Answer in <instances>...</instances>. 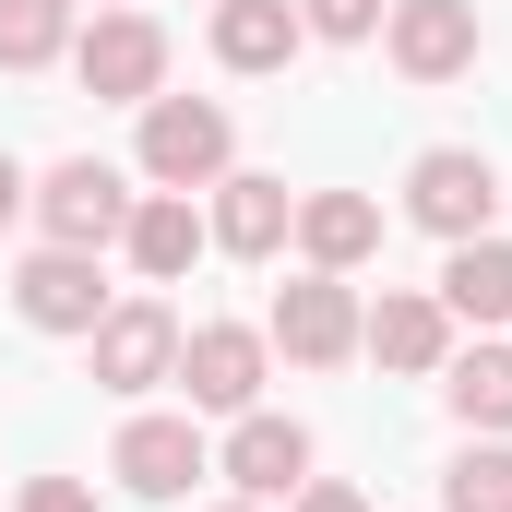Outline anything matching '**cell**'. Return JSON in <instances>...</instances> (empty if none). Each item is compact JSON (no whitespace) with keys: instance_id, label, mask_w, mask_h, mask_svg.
<instances>
[{"instance_id":"13","label":"cell","mask_w":512,"mask_h":512,"mask_svg":"<svg viewBox=\"0 0 512 512\" xmlns=\"http://www.w3.org/2000/svg\"><path fill=\"white\" fill-rule=\"evenodd\" d=\"M215 465H227V489H239V501H286V489L310 477V429H298V417H274V405H251V417L227 429V453H215Z\"/></svg>"},{"instance_id":"12","label":"cell","mask_w":512,"mask_h":512,"mask_svg":"<svg viewBox=\"0 0 512 512\" xmlns=\"http://www.w3.org/2000/svg\"><path fill=\"white\" fill-rule=\"evenodd\" d=\"M286 227H298V191H286V179H262V167H227V179H215L203 239H215L227 262H274V251H286Z\"/></svg>"},{"instance_id":"8","label":"cell","mask_w":512,"mask_h":512,"mask_svg":"<svg viewBox=\"0 0 512 512\" xmlns=\"http://www.w3.org/2000/svg\"><path fill=\"white\" fill-rule=\"evenodd\" d=\"M298 370H346L358 358V286L346 274H286V298H274V322H262Z\"/></svg>"},{"instance_id":"18","label":"cell","mask_w":512,"mask_h":512,"mask_svg":"<svg viewBox=\"0 0 512 512\" xmlns=\"http://www.w3.org/2000/svg\"><path fill=\"white\" fill-rule=\"evenodd\" d=\"M441 405H453L465 429L512 441V346H489V334H477V346H453V358H441Z\"/></svg>"},{"instance_id":"17","label":"cell","mask_w":512,"mask_h":512,"mask_svg":"<svg viewBox=\"0 0 512 512\" xmlns=\"http://www.w3.org/2000/svg\"><path fill=\"white\" fill-rule=\"evenodd\" d=\"M298 0H215V60L227 72H286L298 60Z\"/></svg>"},{"instance_id":"15","label":"cell","mask_w":512,"mask_h":512,"mask_svg":"<svg viewBox=\"0 0 512 512\" xmlns=\"http://www.w3.org/2000/svg\"><path fill=\"white\" fill-rule=\"evenodd\" d=\"M120 251H131V274H143V286H179L215 239H203L191 191H143V203H131V227H120Z\"/></svg>"},{"instance_id":"1","label":"cell","mask_w":512,"mask_h":512,"mask_svg":"<svg viewBox=\"0 0 512 512\" xmlns=\"http://www.w3.org/2000/svg\"><path fill=\"white\" fill-rule=\"evenodd\" d=\"M72 84L96 96V108H155L167 96V24L155 12H96V24H72Z\"/></svg>"},{"instance_id":"9","label":"cell","mask_w":512,"mask_h":512,"mask_svg":"<svg viewBox=\"0 0 512 512\" xmlns=\"http://www.w3.org/2000/svg\"><path fill=\"white\" fill-rule=\"evenodd\" d=\"M12 310L36 322V334H96L120 298H108V274H96V251H24V274H12Z\"/></svg>"},{"instance_id":"5","label":"cell","mask_w":512,"mask_h":512,"mask_svg":"<svg viewBox=\"0 0 512 512\" xmlns=\"http://www.w3.org/2000/svg\"><path fill=\"white\" fill-rule=\"evenodd\" d=\"M405 215H417L429 239H489V215H501V167H489L477 143H429V155L405 167Z\"/></svg>"},{"instance_id":"3","label":"cell","mask_w":512,"mask_h":512,"mask_svg":"<svg viewBox=\"0 0 512 512\" xmlns=\"http://www.w3.org/2000/svg\"><path fill=\"white\" fill-rule=\"evenodd\" d=\"M262 370H274V334H262V322H191V334H179V393H191V417H251Z\"/></svg>"},{"instance_id":"27","label":"cell","mask_w":512,"mask_h":512,"mask_svg":"<svg viewBox=\"0 0 512 512\" xmlns=\"http://www.w3.org/2000/svg\"><path fill=\"white\" fill-rule=\"evenodd\" d=\"M203 12H215V0H203Z\"/></svg>"},{"instance_id":"26","label":"cell","mask_w":512,"mask_h":512,"mask_svg":"<svg viewBox=\"0 0 512 512\" xmlns=\"http://www.w3.org/2000/svg\"><path fill=\"white\" fill-rule=\"evenodd\" d=\"M96 12H120V0H96Z\"/></svg>"},{"instance_id":"20","label":"cell","mask_w":512,"mask_h":512,"mask_svg":"<svg viewBox=\"0 0 512 512\" xmlns=\"http://www.w3.org/2000/svg\"><path fill=\"white\" fill-rule=\"evenodd\" d=\"M441 512H512V441H465L441 477Z\"/></svg>"},{"instance_id":"25","label":"cell","mask_w":512,"mask_h":512,"mask_svg":"<svg viewBox=\"0 0 512 512\" xmlns=\"http://www.w3.org/2000/svg\"><path fill=\"white\" fill-rule=\"evenodd\" d=\"M215 512H262V501H215Z\"/></svg>"},{"instance_id":"10","label":"cell","mask_w":512,"mask_h":512,"mask_svg":"<svg viewBox=\"0 0 512 512\" xmlns=\"http://www.w3.org/2000/svg\"><path fill=\"white\" fill-rule=\"evenodd\" d=\"M382 48L405 84H453L477 72V0H393L382 12Z\"/></svg>"},{"instance_id":"14","label":"cell","mask_w":512,"mask_h":512,"mask_svg":"<svg viewBox=\"0 0 512 512\" xmlns=\"http://www.w3.org/2000/svg\"><path fill=\"white\" fill-rule=\"evenodd\" d=\"M286 239L310 251V274H358V262L382 251V203L370 191H298V227Z\"/></svg>"},{"instance_id":"6","label":"cell","mask_w":512,"mask_h":512,"mask_svg":"<svg viewBox=\"0 0 512 512\" xmlns=\"http://www.w3.org/2000/svg\"><path fill=\"white\" fill-rule=\"evenodd\" d=\"M84 346H96V393H120V405H143L155 382H179V322H167V298H120Z\"/></svg>"},{"instance_id":"24","label":"cell","mask_w":512,"mask_h":512,"mask_svg":"<svg viewBox=\"0 0 512 512\" xmlns=\"http://www.w3.org/2000/svg\"><path fill=\"white\" fill-rule=\"evenodd\" d=\"M24 191H36V179H24V167H12V155H0V227H12V215H24Z\"/></svg>"},{"instance_id":"21","label":"cell","mask_w":512,"mask_h":512,"mask_svg":"<svg viewBox=\"0 0 512 512\" xmlns=\"http://www.w3.org/2000/svg\"><path fill=\"white\" fill-rule=\"evenodd\" d=\"M382 12H393V0H298V24H310V36H334V48L382 36Z\"/></svg>"},{"instance_id":"2","label":"cell","mask_w":512,"mask_h":512,"mask_svg":"<svg viewBox=\"0 0 512 512\" xmlns=\"http://www.w3.org/2000/svg\"><path fill=\"white\" fill-rule=\"evenodd\" d=\"M227 167H239V120L215 96H155L143 108V179L155 191H215Z\"/></svg>"},{"instance_id":"19","label":"cell","mask_w":512,"mask_h":512,"mask_svg":"<svg viewBox=\"0 0 512 512\" xmlns=\"http://www.w3.org/2000/svg\"><path fill=\"white\" fill-rule=\"evenodd\" d=\"M72 60V0H0V72Z\"/></svg>"},{"instance_id":"11","label":"cell","mask_w":512,"mask_h":512,"mask_svg":"<svg viewBox=\"0 0 512 512\" xmlns=\"http://www.w3.org/2000/svg\"><path fill=\"white\" fill-rule=\"evenodd\" d=\"M358 346L405 370V382H441V358H453V310L429 298V286H382V310H358Z\"/></svg>"},{"instance_id":"4","label":"cell","mask_w":512,"mask_h":512,"mask_svg":"<svg viewBox=\"0 0 512 512\" xmlns=\"http://www.w3.org/2000/svg\"><path fill=\"white\" fill-rule=\"evenodd\" d=\"M24 203H36V227H48L60 251H108V239L131 227V203H143V191H131L108 155H60V167L24 191Z\"/></svg>"},{"instance_id":"22","label":"cell","mask_w":512,"mask_h":512,"mask_svg":"<svg viewBox=\"0 0 512 512\" xmlns=\"http://www.w3.org/2000/svg\"><path fill=\"white\" fill-rule=\"evenodd\" d=\"M12 512H108V501H96L84 477H24V501H12Z\"/></svg>"},{"instance_id":"7","label":"cell","mask_w":512,"mask_h":512,"mask_svg":"<svg viewBox=\"0 0 512 512\" xmlns=\"http://www.w3.org/2000/svg\"><path fill=\"white\" fill-rule=\"evenodd\" d=\"M108 477H120L131 501H191V477H215V453H203V429L191 417H120V441H108Z\"/></svg>"},{"instance_id":"23","label":"cell","mask_w":512,"mask_h":512,"mask_svg":"<svg viewBox=\"0 0 512 512\" xmlns=\"http://www.w3.org/2000/svg\"><path fill=\"white\" fill-rule=\"evenodd\" d=\"M286 512H370V489H346V477H298Z\"/></svg>"},{"instance_id":"16","label":"cell","mask_w":512,"mask_h":512,"mask_svg":"<svg viewBox=\"0 0 512 512\" xmlns=\"http://www.w3.org/2000/svg\"><path fill=\"white\" fill-rule=\"evenodd\" d=\"M429 298H441L453 322H477V334L512 322V239H501V227H489V239H453V262H441V286H429Z\"/></svg>"}]
</instances>
